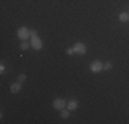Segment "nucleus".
Here are the masks:
<instances>
[{"instance_id": "f257e3e1", "label": "nucleus", "mask_w": 129, "mask_h": 124, "mask_svg": "<svg viewBox=\"0 0 129 124\" xmlns=\"http://www.w3.org/2000/svg\"><path fill=\"white\" fill-rule=\"evenodd\" d=\"M30 46H32V47L35 48V50H41V47H43L41 39H40L39 36H33L32 40H30Z\"/></svg>"}, {"instance_id": "f03ea898", "label": "nucleus", "mask_w": 129, "mask_h": 124, "mask_svg": "<svg viewBox=\"0 0 129 124\" xmlns=\"http://www.w3.org/2000/svg\"><path fill=\"white\" fill-rule=\"evenodd\" d=\"M18 37L22 39V40H26L27 37H30V30L27 29V28H25V26L19 28V29H18Z\"/></svg>"}, {"instance_id": "7ed1b4c3", "label": "nucleus", "mask_w": 129, "mask_h": 124, "mask_svg": "<svg viewBox=\"0 0 129 124\" xmlns=\"http://www.w3.org/2000/svg\"><path fill=\"white\" fill-rule=\"evenodd\" d=\"M73 50H74L76 54H85V52H87V47H85V44H82V43H76Z\"/></svg>"}, {"instance_id": "20e7f679", "label": "nucleus", "mask_w": 129, "mask_h": 124, "mask_svg": "<svg viewBox=\"0 0 129 124\" xmlns=\"http://www.w3.org/2000/svg\"><path fill=\"white\" fill-rule=\"evenodd\" d=\"M52 106H54L55 109H59V110H62V109H64V106H67V105H66V102H64V99H60V98H58V99H55V101H54V104H52Z\"/></svg>"}, {"instance_id": "39448f33", "label": "nucleus", "mask_w": 129, "mask_h": 124, "mask_svg": "<svg viewBox=\"0 0 129 124\" xmlns=\"http://www.w3.org/2000/svg\"><path fill=\"white\" fill-rule=\"evenodd\" d=\"M103 69V64L100 61H93L91 64V70L92 72H100Z\"/></svg>"}, {"instance_id": "423d86ee", "label": "nucleus", "mask_w": 129, "mask_h": 124, "mask_svg": "<svg viewBox=\"0 0 129 124\" xmlns=\"http://www.w3.org/2000/svg\"><path fill=\"white\" fill-rule=\"evenodd\" d=\"M21 88H22L21 83H19V81H17V83H14V84L10 87V91L13 92V94H18V92L21 91Z\"/></svg>"}, {"instance_id": "0eeeda50", "label": "nucleus", "mask_w": 129, "mask_h": 124, "mask_svg": "<svg viewBox=\"0 0 129 124\" xmlns=\"http://www.w3.org/2000/svg\"><path fill=\"white\" fill-rule=\"evenodd\" d=\"M77 106H78V102L76 101V99H72V101L67 104V109H69V110H76V109H77Z\"/></svg>"}, {"instance_id": "6e6552de", "label": "nucleus", "mask_w": 129, "mask_h": 124, "mask_svg": "<svg viewBox=\"0 0 129 124\" xmlns=\"http://www.w3.org/2000/svg\"><path fill=\"white\" fill-rule=\"evenodd\" d=\"M119 21H121V22H126V21H129V14L128 12H121V14H119Z\"/></svg>"}, {"instance_id": "1a4fd4ad", "label": "nucleus", "mask_w": 129, "mask_h": 124, "mask_svg": "<svg viewBox=\"0 0 129 124\" xmlns=\"http://www.w3.org/2000/svg\"><path fill=\"white\" fill-rule=\"evenodd\" d=\"M17 79H18V81H19V83H22V81H25V80H26V76L23 73H21V74H18Z\"/></svg>"}, {"instance_id": "9d476101", "label": "nucleus", "mask_w": 129, "mask_h": 124, "mask_svg": "<svg viewBox=\"0 0 129 124\" xmlns=\"http://www.w3.org/2000/svg\"><path fill=\"white\" fill-rule=\"evenodd\" d=\"M111 68H113L111 62H107V64H104V65H103V69H106V70H110Z\"/></svg>"}, {"instance_id": "9b49d317", "label": "nucleus", "mask_w": 129, "mask_h": 124, "mask_svg": "<svg viewBox=\"0 0 129 124\" xmlns=\"http://www.w3.org/2000/svg\"><path fill=\"white\" fill-rule=\"evenodd\" d=\"M21 48H22V50H27V48H29V43H27V42H22V43H21Z\"/></svg>"}, {"instance_id": "f8f14e48", "label": "nucleus", "mask_w": 129, "mask_h": 124, "mask_svg": "<svg viewBox=\"0 0 129 124\" xmlns=\"http://www.w3.org/2000/svg\"><path fill=\"white\" fill-rule=\"evenodd\" d=\"M60 116H62L63 119H67V117H69V110H63V109H62V113H60Z\"/></svg>"}, {"instance_id": "ddd939ff", "label": "nucleus", "mask_w": 129, "mask_h": 124, "mask_svg": "<svg viewBox=\"0 0 129 124\" xmlns=\"http://www.w3.org/2000/svg\"><path fill=\"white\" fill-rule=\"evenodd\" d=\"M66 52H67L69 55H72L73 52H74V50H73V48H67V51H66Z\"/></svg>"}, {"instance_id": "4468645a", "label": "nucleus", "mask_w": 129, "mask_h": 124, "mask_svg": "<svg viewBox=\"0 0 129 124\" xmlns=\"http://www.w3.org/2000/svg\"><path fill=\"white\" fill-rule=\"evenodd\" d=\"M30 36H37V32H36V30H30Z\"/></svg>"}, {"instance_id": "2eb2a0df", "label": "nucleus", "mask_w": 129, "mask_h": 124, "mask_svg": "<svg viewBox=\"0 0 129 124\" xmlns=\"http://www.w3.org/2000/svg\"><path fill=\"white\" fill-rule=\"evenodd\" d=\"M0 72H2V73H3V72H4V65H3V64H2V65H0Z\"/></svg>"}]
</instances>
